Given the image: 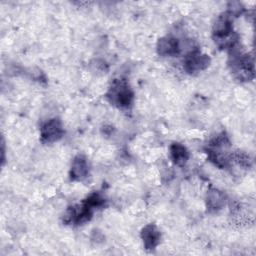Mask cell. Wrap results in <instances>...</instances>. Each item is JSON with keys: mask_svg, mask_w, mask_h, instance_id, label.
Wrapping results in <instances>:
<instances>
[{"mask_svg": "<svg viewBox=\"0 0 256 256\" xmlns=\"http://www.w3.org/2000/svg\"><path fill=\"white\" fill-rule=\"evenodd\" d=\"M229 51V66L234 77L239 81L252 80L254 78L253 58L243 52L238 42L234 44Z\"/></svg>", "mask_w": 256, "mask_h": 256, "instance_id": "6da1fadb", "label": "cell"}, {"mask_svg": "<svg viewBox=\"0 0 256 256\" xmlns=\"http://www.w3.org/2000/svg\"><path fill=\"white\" fill-rule=\"evenodd\" d=\"M212 36L215 43L220 48L230 49L238 42L237 35L233 31L232 16L228 12H225L218 17L213 26Z\"/></svg>", "mask_w": 256, "mask_h": 256, "instance_id": "7a4b0ae2", "label": "cell"}, {"mask_svg": "<svg viewBox=\"0 0 256 256\" xmlns=\"http://www.w3.org/2000/svg\"><path fill=\"white\" fill-rule=\"evenodd\" d=\"M230 142L228 137L222 133L213 138L208 145V157L211 162L220 168L230 164V155L228 152Z\"/></svg>", "mask_w": 256, "mask_h": 256, "instance_id": "3957f363", "label": "cell"}, {"mask_svg": "<svg viewBox=\"0 0 256 256\" xmlns=\"http://www.w3.org/2000/svg\"><path fill=\"white\" fill-rule=\"evenodd\" d=\"M106 97L108 101L118 108H128L131 106L134 93L125 80H114L109 87Z\"/></svg>", "mask_w": 256, "mask_h": 256, "instance_id": "277c9868", "label": "cell"}, {"mask_svg": "<svg viewBox=\"0 0 256 256\" xmlns=\"http://www.w3.org/2000/svg\"><path fill=\"white\" fill-rule=\"evenodd\" d=\"M211 59L207 54L198 50H191L184 58L183 68L189 74H195L205 70L210 65Z\"/></svg>", "mask_w": 256, "mask_h": 256, "instance_id": "5b68a950", "label": "cell"}, {"mask_svg": "<svg viewBox=\"0 0 256 256\" xmlns=\"http://www.w3.org/2000/svg\"><path fill=\"white\" fill-rule=\"evenodd\" d=\"M64 129L62 122L58 118H52L46 121L40 128V139L45 144L54 143L62 138Z\"/></svg>", "mask_w": 256, "mask_h": 256, "instance_id": "8992f818", "label": "cell"}, {"mask_svg": "<svg viewBox=\"0 0 256 256\" xmlns=\"http://www.w3.org/2000/svg\"><path fill=\"white\" fill-rule=\"evenodd\" d=\"M157 52L164 57L177 56L181 52V45L177 38L172 36H165L157 42Z\"/></svg>", "mask_w": 256, "mask_h": 256, "instance_id": "52a82bcc", "label": "cell"}, {"mask_svg": "<svg viewBox=\"0 0 256 256\" xmlns=\"http://www.w3.org/2000/svg\"><path fill=\"white\" fill-rule=\"evenodd\" d=\"M89 173V165L85 156L77 155L74 157L71 168H70V178L73 181L84 180Z\"/></svg>", "mask_w": 256, "mask_h": 256, "instance_id": "ba28073f", "label": "cell"}, {"mask_svg": "<svg viewBox=\"0 0 256 256\" xmlns=\"http://www.w3.org/2000/svg\"><path fill=\"white\" fill-rule=\"evenodd\" d=\"M141 238H142L145 249L148 251H152L160 243L161 233L158 230L156 225L148 224V225L144 226V228L142 229Z\"/></svg>", "mask_w": 256, "mask_h": 256, "instance_id": "9c48e42d", "label": "cell"}, {"mask_svg": "<svg viewBox=\"0 0 256 256\" xmlns=\"http://www.w3.org/2000/svg\"><path fill=\"white\" fill-rule=\"evenodd\" d=\"M189 152L187 148L180 143H173L170 146V157L177 166H184L189 159Z\"/></svg>", "mask_w": 256, "mask_h": 256, "instance_id": "30bf717a", "label": "cell"}, {"mask_svg": "<svg viewBox=\"0 0 256 256\" xmlns=\"http://www.w3.org/2000/svg\"><path fill=\"white\" fill-rule=\"evenodd\" d=\"M226 202V197L224 193L217 189H210L207 193L206 197V203L209 210L217 211L221 209Z\"/></svg>", "mask_w": 256, "mask_h": 256, "instance_id": "8fae6325", "label": "cell"}]
</instances>
